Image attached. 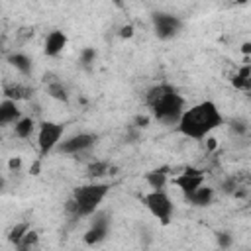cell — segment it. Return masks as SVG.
Wrapping results in <instances>:
<instances>
[{"instance_id": "obj_27", "label": "cell", "mask_w": 251, "mask_h": 251, "mask_svg": "<svg viewBox=\"0 0 251 251\" xmlns=\"http://www.w3.org/2000/svg\"><path fill=\"white\" fill-rule=\"evenodd\" d=\"M241 51H243L245 55H249V53H251V43H249V41H245V43L241 45Z\"/></svg>"}, {"instance_id": "obj_23", "label": "cell", "mask_w": 251, "mask_h": 251, "mask_svg": "<svg viewBox=\"0 0 251 251\" xmlns=\"http://www.w3.org/2000/svg\"><path fill=\"white\" fill-rule=\"evenodd\" d=\"M133 35V25H122V29H120V37H124V39H129Z\"/></svg>"}, {"instance_id": "obj_22", "label": "cell", "mask_w": 251, "mask_h": 251, "mask_svg": "<svg viewBox=\"0 0 251 251\" xmlns=\"http://www.w3.org/2000/svg\"><path fill=\"white\" fill-rule=\"evenodd\" d=\"M218 243H220V247H229L231 245V235L227 233V231H222V233H218Z\"/></svg>"}, {"instance_id": "obj_11", "label": "cell", "mask_w": 251, "mask_h": 251, "mask_svg": "<svg viewBox=\"0 0 251 251\" xmlns=\"http://www.w3.org/2000/svg\"><path fill=\"white\" fill-rule=\"evenodd\" d=\"M20 118H22V112L18 108V102H12V100L0 102V127L8 124H16Z\"/></svg>"}, {"instance_id": "obj_12", "label": "cell", "mask_w": 251, "mask_h": 251, "mask_svg": "<svg viewBox=\"0 0 251 251\" xmlns=\"http://www.w3.org/2000/svg\"><path fill=\"white\" fill-rule=\"evenodd\" d=\"M186 200H188L192 206H208V204L214 200V188L202 184V186H198L194 192H190V194L186 196Z\"/></svg>"}, {"instance_id": "obj_24", "label": "cell", "mask_w": 251, "mask_h": 251, "mask_svg": "<svg viewBox=\"0 0 251 251\" xmlns=\"http://www.w3.org/2000/svg\"><path fill=\"white\" fill-rule=\"evenodd\" d=\"M147 124H149V118H147V116H137V118L133 120V126H135V127H147Z\"/></svg>"}, {"instance_id": "obj_2", "label": "cell", "mask_w": 251, "mask_h": 251, "mask_svg": "<svg viewBox=\"0 0 251 251\" xmlns=\"http://www.w3.org/2000/svg\"><path fill=\"white\" fill-rule=\"evenodd\" d=\"M145 102L153 114V118L167 126H176L184 112V98L178 90L167 82L155 84L147 90Z\"/></svg>"}, {"instance_id": "obj_19", "label": "cell", "mask_w": 251, "mask_h": 251, "mask_svg": "<svg viewBox=\"0 0 251 251\" xmlns=\"http://www.w3.org/2000/svg\"><path fill=\"white\" fill-rule=\"evenodd\" d=\"M29 229H31V226H29L27 222H20V224H16V226L8 231V241L14 243V245H18V243L22 241V237H24Z\"/></svg>"}, {"instance_id": "obj_9", "label": "cell", "mask_w": 251, "mask_h": 251, "mask_svg": "<svg viewBox=\"0 0 251 251\" xmlns=\"http://www.w3.org/2000/svg\"><path fill=\"white\" fill-rule=\"evenodd\" d=\"M173 182L184 192V196H188L190 192H194L198 186L204 184V171L194 169V167H188V169L182 171V175L175 176Z\"/></svg>"}, {"instance_id": "obj_8", "label": "cell", "mask_w": 251, "mask_h": 251, "mask_svg": "<svg viewBox=\"0 0 251 251\" xmlns=\"http://www.w3.org/2000/svg\"><path fill=\"white\" fill-rule=\"evenodd\" d=\"M92 216H94V220L90 222V227L84 233V243L86 245H96V243L104 241L106 235H108V227H110V220H108L106 212H98V214L94 212Z\"/></svg>"}, {"instance_id": "obj_1", "label": "cell", "mask_w": 251, "mask_h": 251, "mask_svg": "<svg viewBox=\"0 0 251 251\" xmlns=\"http://www.w3.org/2000/svg\"><path fill=\"white\" fill-rule=\"evenodd\" d=\"M224 124V118L218 110V106L212 100L198 102L182 112L176 127L184 137L190 139H206L216 127Z\"/></svg>"}, {"instance_id": "obj_28", "label": "cell", "mask_w": 251, "mask_h": 251, "mask_svg": "<svg viewBox=\"0 0 251 251\" xmlns=\"http://www.w3.org/2000/svg\"><path fill=\"white\" fill-rule=\"evenodd\" d=\"M2 186H4V178H0V190H2Z\"/></svg>"}, {"instance_id": "obj_5", "label": "cell", "mask_w": 251, "mask_h": 251, "mask_svg": "<svg viewBox=\"0 0 251 251\" xmlns=\"http://www.w3.org/2000/svg\"><path fill=\"white\" fill-rule=\"evenodd\" d=\"M63 133H65V126H63V124H55V122H41V124H39V131H37V145H39V153H41V155L51 153V151L61 143Z\"/></svg>"}, {"instance_id": "obj_7", "label": "cell", "mask_w": 251, "mask_h": 251, "mask_svg": "<svg viewBox=\"0 0 251 251\" xmlns=\"http://www.w3.org/2000/svg\"><path fill=\"white\" fill-rule=\"evenodd\" d=\"M96 139L98 137L94 133H75L59 143V151L67 153V155H78V153L90 149L96 143Z\"/></svg>"}, {"instance_id": "obj_26", "label": "cell", "mask_w": 251, "mask_h": 251, "mask_svg": "<svg viewBox=\"0 0 251 251\" xmlns=\"http://www.w3.org/2000/svg\"><path fill=\"white\" fill-rule=\"evenodd\" d=\"M233 129H235L237 133H247V126H245V122H235V124H233Z\"/></svg>"}, {"instance_id": "obj_20", "label": "cell", "mask_w": 251, "mask_h": 251, "mask_svg": "<svg viewBox=\"0 0 251 251\" xmlns=\"http://www.w3.org/2000/svg\"><path fill=\"white\" fill-rule=\"evenodd\" d=\"M37 241H39V235H37V231L35 229H29L24 237H22V241L16 245L20 251H29L31 247H35L37 245Z\"/></svg>"}, {"instance_id": "obj_25", "label": "cell", "mask_w": 251, "mask_h": 251, "mask_svg": "<svg viewBox=\"0 0 251 251\" xmlns=\"http://www.w3.org/2000/svg\"><path fill=\"white\" fill-rule=\"evenodd\" d=\"M20 167H22V159H20V157H12V159L8 161V169H10V171H18Z\"/></svg>"}, {"instance_id": "obj_13", "label": "cell", "mask_w": 251, "mask_h": 251, "mask_svg": "<svg viewBox=\"0 0 251 251\" xmlns=\"http://www.w3.org/2000/svg\"><path fill=\"white\" fill-rule=\"evenodd\" d=\"M167 167H161V169H153V171H149L147 175H145V180H147V184L153 188V190H163L165 188V184H167Z\"/></svg>"}, {"instance_id": "obj_4", "label": "cell", "mask_w": 251, "mask_h": 251, "mask_svg": "<svg viewBox=\"0 0 251 251\" xmlns=\"http://www.w3.org/2000/svg\"><path fill=\"white\" fill-rule=\"evenodd\" d=\"M143 202L147 206V210L161 222V224H169L175 212V206L171 202V198L167 196L165 190H151L149 194L143 196Z\"/></svg>"}, {"instance_id": "obj_18", "label": "cell", "mask_w": 251, "mask_h": 251, "mask_svg": "<svg viewBox=\"0 0 251 251\" xmlns=\"http://www.w3.org/2000/svg\"><path fill=\"white\" fill-rule=\"evenodd\" d=\"M47 94L55 100H61V102H67L69 100V94H67V88L61 80H51L47 84Z\"/></svg>"}, {"instance_id": "obj_14", "label": "cell", "mask_w": 251, "mask_h": 251, "mask_svg": "<svg viewBox=\"0 0 251 251\" xmlns=\"http://www.w3.org/2000/svg\"><path fill=\"white\" fill-rule=\"evenodd\" d=\"M31 90L24 84H6L4 86V96L6 100H12V102H20V100H25L29 98Z\"/></svg>"}, {"instance_id": "obj_10", "label": "cell", "mask_w": 251, "mask_h": 251, "mask_svg": "<svg viewBox=\"0 0 251 251\" xmlns=\"http://www.w3.org/2000/svg\"><path fill=\"white\" fill-rule=\"evenodd\" d=\"M65 47H67V35H65V31L53 29V31L47 33V37H45V47H43L45 55L57 57Z\"/></svg>"}, {"instance_id": "obj_6", "label": "cell", "mask_w": 251, "mask_h": 251, "mask_svg": "<svg viewBox=\"0 0 251 251\" xmlns=\"http://www.w3.org/2000/svg\"><path fill=\"white\" fill-rule=\"evenodd\" d=\"M182 27V20L175 14L159 12L153 16V29L159 39H173Z\"/></svg>"}, {"instance_id": "obj_17", "label": "cell", "mask_w": 251, "mask_h": 251, "mask_svg": "<svg viewBox=\"0 0 251 251\" xmlns=\"http://www.w3.org/2000/svg\"><path fill=\"white\" fill-rule=\"evenodd\" d=\"M110 171H112L110 163H106V161H94V163L88 165V169H86V176H88V178H100V176L108 175Z\"/></svg>"}, {"instance_id": "obj_15", "label": "cell", "mask_w": 251, "mask_h": 251, "mask_svg": "<svg viewBox=\"0 0 251 251\" xmlns=\"http://www.w3.org/2000/svg\"><path fill=\"white\" fill-rule=\"evenodd\" d=\"M33 129H35V122H33L31 118H25V116H22V118L14 124V133H16L20 139H27V137L33 133Z\"/></svg>"}, {"instance_id": "obj_3", "label": "cell", "mask_w": 251, "mask_h": 251, "mask_svg": "<svg viewBox=\"0 0 251 251\" xmlns=\"http://www.w3.org/2000/svg\"><path fill=\"white\" fill-rule=\"evenodd\" d=\"M108 192H110V186L104 182H90V184L76 186L73 190V196L67 200L65 210L73 218L92 216L98 210V206L102 204V200L108 196Z\"/></svg>"}, {"instance_id": "obj_16", "label": "cell", "mask_w": 251, "mask_h": 251, "mask_svg": "<svg viewBox=\"0 0 251 251\" xmlns=\"http://www.w3.org/2000/svg\"><path fill=\"white\" fill-rule=\"evenodd\" d=\"M8 61H10V65L16 67L22 75H29V73H31V59H29L25 53H12V55L8 57Z\"/></svg>"}, {"instance_id": "obj_21", "label": "cell", "mask_w": 251, "mask_h": 251, "mask_svg": "<svg viewBox=\"0 0 251 251\" xmlns=\"http://www.w3.org/2000/svg\"><path fill=\"white\" fill-rule=\"evenodd\" d=\"M94 59H96V51H94V47H84V49L80 51V63H82L84 67L92 65Z\"/></svg>"}]
</instances>
